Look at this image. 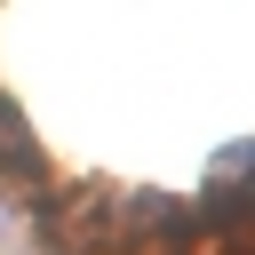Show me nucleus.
<instances>
[{"instance_id":"nucleus-2","label":"nucleus","mask_w":255,"mask_h":255,"mask_svg":"<svg viewBox=\"0 0 255 255\" xmlns=\"http://www.w3.org/2000/svg\"><path fill=\"white\" fill-rule=\"evenodd\" d=\"M247 207H255L247 183H207V191L191 199V223H199V239H239V231H247Z\"/></svg>"},{"instance_id":"nucleus-4","label":"nucleus","mask_w":255,"mask_h":255,"mask_svg":"<svg viewBox=\"0 0 255 255\" xmlns=\"http://www.w3.org/2000/svg\"><path fill=\"white\" fill-rule=\"evenodd\" d=\"M0 239H8V207H0Z\"/></svg>"},{"instance_id":"nucleus-1","label":"nucleus","mask_w":255,"mask_h":255,"mask_svg":"<svg viewBox=\"0 0 255 255\" xmlns=\"http://www.w3.org/2000/svg\"><path fill=\"white\" fill-rule=\"evenodd\" d=\"M0 183L24 191V215H32V223H48V215L64 207V191H56V175H48V151H40L32 120L16 112L8 88H0Z\"/></svg>"},{"instance_id":"nucleus-3","label":"nucleus","mask_w":255,"mask_h":255,"mask_svg":"<svg viewBox=\"0 0 255 255\" xmlns=\"http://www.w3.org/2000/svg\"><path fill=\"white\" fill-rule=\"evenodd\" d=\"M207 183H247V135L215 143V159H207Z\"/></svg>"}]
</instances>
